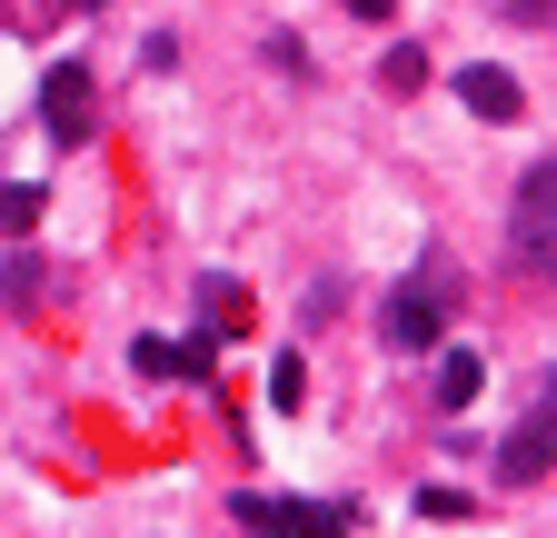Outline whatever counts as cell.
<instances>
[{
    "label": "cell",
    "mask_w": 557,
    "mask_h": 538,
    "mask_svg": "<svg viewBox=\"0 0 557 538\" xmlns=\"http://www.w3.org/2000/svg\"><path fill=\"white\" fill-rule=\"evenodd\" d=\"M379 329H388V350H438V329H448V269H408V280L379 299Z\"/></svg>",
    "instance_id": "obj_1"
},
{
    "label": "cell",
    "mask_w": 557,
    "mask_h": 538,
    "mask_svg": "<svg viewBox=\"0 0 557 538\" xmlns=\"http://www.w3.org/2000/svg\"><path fill=\"white\" fill-rule=\"evenodd\" d=\"M547 240H557V170L537 160V170L518 180V220H508V249H518V269H537V280H547Z\"/></svg>",
    "instance_id": "obj_2"
},
{
    "label": "cell",
    "mask_w": 557,
    "mask_h": 538,
    "mask_svg": "<svg viewBox=\"0 0 557 538\" xmlns=\"http://www.w3.org/2000/svg\"><path fill=\"white\" fill-rule=\"evenodd\" d=\"M90 120H100V110H90V71H81V60H60V71L40 81V130H50L60 150H81Z\"/></svg>",
    "instance_id": "obj_3"
},
{
    "label": "cell",
    "mask_w": 557,
    "mask_h": 538,
    "mask_svg": "<svg viewBox=\"0 0 557 538\" xmlns=\"http://www.w3.org/2000/svg\"><path fill=\"white\" fill-rule=\"evenodd\" d=\"M547 458H557V439H547V389H537V409L498 439V479H508V489H537V479H547Z\"/></svg>",
    "instance_id": "obj_4"
},
{
    "label": "cell",
    "mask_w": 557,
    "mask_h": 538,
    "mask_svg": "<svg viewBox=\"0 0 557 538\" xmlns=\"http://www.w3.org/2000/svg\"><path fill=\"white\" fill-rule=\"evenodd\" d=\"M239 528H359V509H338V499H239Z\"/></svg>",
    "instance_id": "obj_5"
},
{
    "label": "cell",
    "mask_w": 557,
    "mask_h": 538,
    "mask_svg": "<svg viewBox=\"0 0 557 538\" xmlns=\"http://www.w3.org/2000/svg\"><path fill=\"white\" fill-rule=\"evenodd\" d=\"M458 100H468L478 120H518V110H528V90L498 71V60H468V71H458Z\"/></svg>",
    "instance_id": "obj_6"
},
{
    "label": "cell",
    "mask_w": 557,
    "mask_h": 538,
    "mask_svg": "<svg viewBox=\"0 0 557 538\" xmlns=\"http://www.w3.org/2000/svg\"><path fill=\"white\" fill-rule=\"evenodd\" d=\"M40 210H50L40 180H0V240H30V230H40Z\"/></svg>",
    "instance_id": "obj_7"
},
{
    "label": "cell",
    "mask_w": 557,
    "mask_h": 538,
    "mask_svg": "<svg viewBox=\"0 0 557 538\" xmlns=\"http://www.w3.org/2000/svg\"><path fill=\"white\" fill-rule=\"evenodd\" d=\"M478 379H487V369H478L468 350H448V359H438V399H448V409H468V399H478Z\"/></svg>",
    "instance_id": "obj_8"
},
{
    "label": "cell",
    "mask_w": 557,
    "mask_h": 538,
    "mask_svg": "<svg viewBox=\"0 0 557 538\" xmlns=\"http://www.w3.org/2000/svg\"><path fill=\"white\" fill-rule=\"evenodd\" d=\"M0 299H11V309H30V299H40V259H30V249L0 259Z\"/></svg>",
    "instance_id": "obj_9"
},
{
    "label": "cell",
    "mask_w": 557,
    "mask_h": 538,
    "mask_svg": "<svg viewBox=\"0 0 557 538\" xmlns=\"http://www.w3.org/2000/svg\"><path fill=\"white\" fill-rule=\"evenodd\" d=\"M170 379H220V340H170Z\"/></svg>",
    "instance_id": "obj_10"
},
{
    "label": "cell",
    "mask_w": 557,
    "mask_h": 538,
    "mask_svg": "<svg viewBox=\"0 0 557 538\" xmlns=\"http://www.w3.org/2000/svg\"><path fill=\"white\" fill-rule=\"evenodd\" d=\"M269 399H278V409H299V399H309V359H278L269 369Z\"/></svg>",
    "instance_id": "obj_11"
},
{
    "label": "cell",
    "mask_w": 557,
    "mask_h": 538,
    "mask_svg": "<svg viewBox=\"0 0 557 538\" xmlns=\"http://www.w3.org/2000/svg\"><path fill=\"white\" fill-rule=\"evenodd\" d=\"M199 309H209V319H220V329H239V319H249V299H239L230 280H209V290H199Z\"/></svg>",
    "instance_id": "obj_12"
},
{
    "label": "cell",
    "mask_w": 557,
    "mask_h": 538,
    "mask_svg": "<svg viewBox=\"0 0 557 538\" xmlns=\"http://www.w3.org/2000/svg\"><path fill=\"white\" fill-rule=\"evenodd\" d=\"M129 369L139 379H170V340H129Z\"/></svg>",
    "instance_id": "obj_13"
},
{
    "label": "cell",
    "mask_w": 557,
    "mask_h": 538,
    "mask_svg": "<svg viewBox=\"0 0 557 538\" xmlns=\"http://www.w3.org/2000/svg\"><path fill=\"white\" fill-rule=\"evenodd\" d=\"M418 518H438V528H448V518H468V499H458V489H418Z\"/></svg>",
    "instance_id": "obj_14"
},
{
    "label": "cell",
    "mask_w": 557,
    "mask_h": 538,
    "mask_svg": "<svg viewBox=\"0 0 557 538\" xmlns=\"http://www.w3.org/2000/svg\"><path fill=\"white\" fill-rule=\"evenodd\" d=\"M547 11H557V0H508V21H537V30H547Z\"/></svg>",
    "instance_id": "obj_15"
},
{
    "label": "cell",
    "mask_w": 557,
    "mask_h": 538,
    "mask_svg": "<svg viewBox=\"0 0 557 538\" xmlns=\"http://www.w3.org/2000/svg\"><path fill=\"white\" fill-rule=\"evenodd\" d=\"M348 11H359V21H379V30H388V11H398V0H348Z\"/></svg>",
    "instance_id": "obj_16"
}]
</instances>
